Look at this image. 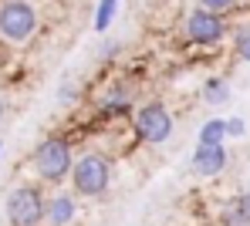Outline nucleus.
I'll use <instances>...</instances> for the list:
<instances>
[{
  "mask_svg": "<svg viewBox=\"0 0 250 226\" xmlns=\"http://www.w3.org/2000/svg\"><path fill=\"white\" fill-rule=\"evenodd\" d=\"M71 169H75V152H71V142L64 135L44 138L34 149V172H38V179L51 182V186H61L64 179H71Z\"/></svg>",
  "mask_w": 250,
  "mask_h": 226,
  "instance_id": "1",
  "label": "nucleus"
},
{
  "mask_svg": "<svg viewBox=\"0 0 250 226\" xmlns=\"http://www.w3.org/2000/svg\"><path fill=\"white\" fill-rule=\"evenodd\" d=\"M112 182V159L105 152H82L75 159V169H71V186L75 192L84 199H95L108 189Z\"/></svg>",
  "mask_w": 250,
  "mask_h": 226,
  "instance_id": "2",
  "label": "nucleus"
},
{
  "mask_svg": "<svg viewBox=\"0 0 250 226\" xmlns=\"http://www.w3.org/2000/svg\"><path fill=\"white\" fill-rule=\"evenodd\" d=\"M172 112L163 101H146L139 108H132V129L135 138H142L146 145H163L172 138Z\"/></svg>",
  "mask_w": 250,
  "mask_h": 226,
  "instance_id": "3",
  "label": "nucleus"
},
{
  "mask_svg": "<svg viewBox=\"0 0 250 226\" xmlns=\"http://www.w3.org/2000/svg\"><path fill=\"white\" fill-rule=\"evenodd\" d=\"M38 31V10L27 0H3L0 3V38L7 44H24Z\"/></svg>",
  "mask_w": 250,
  "mask_h": 226,
  "instance_id": "4",
  "label": "nucleus"
},
{
  "mask_svg": "<svg viewBox=\"0 0 250 226\" xmlns=\"http://www.w3.org/2000/svg\"><path fill=\"white\" fill-rule=\"evenodd\" d=\"M227 31H230L227 17L216 14V10H209V7H196V10H189V17H186V24H183L186 41L196 44V47L220 44V41L227 38Z\"/></svg>",
  "mask_w": 250,
  "mask_h": 226,
  "instance_id": "5",
  "label": "nucleus"
},
{
  "mask_svg": "<svg viewBox=\"0 0 250 226\" xmlns=\"http://www.w3.org/2000/svg\"><path fill=\"white\" fill-rule=\"evenodd\" d=\"M47 199L41 196L38 186H17L7 196V220L10 226H41Z\"/></svg>",
  "mask_w": 250,
  "mask_h": 226,
  "instance_id": "6",
  "label": "nucleus"
},
{
  "mask_svg": "<svg viewBox=\"0 0 250 226\" xmlns=\"http://www.w3.org/2000/svg\"><path fill=\"white\" fill-rule=\"evenodd\" d=\"M227 162H230V155H227L223 145H203V142H196V149H193V172L196 176L213 179V176H220L227 169Z\"/></svg>",
  "mask_w": 250,
  "mask_h": 226,
  "instance_id": "7",
  "label": "nucleus"
},
{
  "mask_svg": "<svg viewBox=\"0 0 250 226\" xmlns=\"http://www.w3.org/2000/svg\"><path fill=\"white\" fill-rule=\"evenodd\" d=\"M78 216V199L71 192H54L47 196V209H44V226H71Z\"/></svg>",
  "mask_w": 250,
  "mask_h": 226,
  "instance_id": "8",
  "label": "nucleus"
},
{
  "mask_svg": "<svg viewBox=\"0 0 250 226\" xmlns=\"http://www.w3.org/2000/svg\"><path fill=\"white\" fill-rule=\"evenodd\" d=\"M223 223L227 226H250V192H237L227 206H223Z\"/></svg>",
  "mask_w": 250,
  "mask_h": 226,
  "instance_id": "9",
  "label": "nucleus"
},
{
  "mask_svg": "<svg viewBox=\"0 0 250 226\" xmlns=\"http://www.w3.org/2000/svg\"><path fill=\"white\" fill-rule=\"evenodd\" d=\"M227 138H230V132H227V118H207V122L200 125L196 142H203V145H223Z\"/></svg>",
  "mask_w": 250,
  "mask_h": 226,
  "instance_id": "10",
  "label": "nucleus"
},
{
  "mask_svg": "<svg viewBox=\"0 0 250 226\" xmlns=\"http://www.w3.org/2000/svg\"><path fill=\"white\" fill-rule=\"evenodd\" d=\"M203 101L207 105H213V108H220V105H227L230 101V85H227V78H209V81H203Z\"/></svg>",
  "mask_w": 250,
  "mask_h": 226,
  "instance_id": "11",
  "label": "nucleus"
},
{
  "mask_svg": "<svg viewBox=\"0 0 250 226\" xmlns=\"http://www.w3.org/2000/svg\"><path fill=\"white\" fill-rule=\"evenodd\" d=\"M115 10H119V0H98V7H95V31L98 34H105L112 27Z\"/></svg>",
  "mask_w": 250,
  "mask_h": 226,
  "instance_id": "12",
  "label": "nucleus"
},
{
  "mask_svg": "<svg viewBox=\"0 0 250 226\" xmlns=\"http://www.w3.org/2000/svg\"><path fill=\"white\" fill-rule=\"evenodd\" d=\"M237 54H240V61L250 64V24L237 27Z\"/></svg>",
  "mask_w": 250,
  "mask_h": 226,
  "instance_id": "13",
  "label": "nucleus"
},
{
  "mask_svg": "<svg viewBox=\"0 0 250 226\" xmlns=\"http://www.w3.org/2000/svg\"><path fill=\"white\" fill-rule=\"evenodd\" d=\"M200 7H209V10H216V14H227V10L237 7V0H200Z\"/></svg>",
  "mask_w": 250,
  "mask_h": 226,
  "instance_id": "14",
  "label": "nucleus"
},
{
  "mask_svg": "<svg viewBox=\"0 0 250 226\" xmlns=\"http://www.w3.org/2000/svg\"><path fill=\"white\" fill-rule=\"evenodd\" d=\"M227 132H230V138H240L247 132V122L244 118H227Z\"/></svg>",
  "mask_w": 250,
  "mask_h": 226,
  "instance_id": "15",
  "label": "nucleus"
},
{
  "mask_svg": "<svg viewBox=\"0 0 250 226\" xmlns=\"http://www.w3.org/2000/svg\"><path fill=\"white\" fill-rule=\"evenodd\" d=\"M3 115H7V101L0 98V122H3Z\"/></svg>",
  "mask_w": 250,
  "mask_h": 226,
  "instance_id": "16",
  "label": "nucleus"
},
{
  "mask_svg": "<svg viewBox=\"0 0 250 226\" xmlns=\"http://www.w3.org/2000/svg\"><path fill=\"white\" fill-rule=\"evenodd\" d=\"M3 61H7V51H3V44H0V68H3Z\"/></svg>",
  "mask_w": 250,
  "mask_h": 226,
  "instance_id": "17",
  "label": "nucleus"
},
{
  "mask_svg": "<svg viewBox=\"0 0 250 226\" xmlns=\"http://www.w3.org/2000/svg\"><path fill=\"white\" fill-rule=\"evenodd\" d=\"M0 149H3V142H0Z\"/></svg>",
  "mask_w": 250,
  "mask_h": 226,
  "instance_id": "18",
  "label": "nucleus"
}]
</instances>
